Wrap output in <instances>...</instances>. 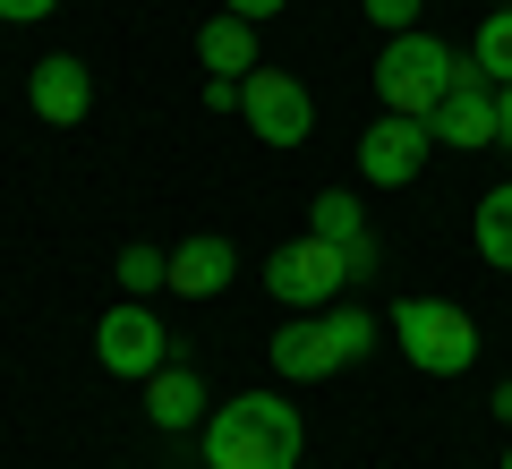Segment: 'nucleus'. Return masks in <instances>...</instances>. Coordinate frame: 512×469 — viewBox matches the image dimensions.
Listing matches in <instances>:
<instances>
[{"mask_svg": "<svg viewBox=\"0 0 512 469\" xmlns=\"http://www.w3.org/2000/svg\"><path fill=\"white\" fill-rule=\"evenodd\" d=\"M495 145L512 154V86H495Z\"/></svg>", "mask_w": 512, "mask_h": 469, "instance_id": "5701e85b", "label": "nucleus"}, {"mask_svg": "<svg viewBox=\"0 0 512 469\" xmlns=\"http://www.w3.org/2000/svg\"><path fill=\"white\" fill-rule=\"evenodd\" d=\"M52 9H60V0H0V18H9V26H35V18H52Z\"/></svg>", "mask_w": 512, "mask_h": 469, "instance_id": "aec40b11", "label": "nucleus"}, {"mask_svg": "<svg viewBox=\"0 0 512 469\" xmlns=\"http://www.w3.org/2000/svg\"><path fill=\"white\" fill-rule=\"evenodd\" d=\"M222 9H231V18H256V26H265L274 9H291V0H222Z\"/></svg>", "mask_w": 512, "mask_h": 469, "instance_id": "4be33fe9", "label": "nucleus"}, {"mask_svg": "<svg viewBox=\"0 0 512 469\" xmlns=\"http://www.w3.org/2000/svg\"><path fill=\"white\" fill-rule=\"evenodd\" d=\"M205 410H214V401H205V376H197V367L163 359V367L146 376V418H154V427H171V435H180V427H205Z\"/></svg>", "mask_w": 512, "mask_h": 469, "instance_id": "ddd939ff", "label": "nucleus"}, {"mask_svg": "<svg viewBox=\"0 0 512 469\" xmlns=\"http://www.w3.org/2000/svg\"><path fill=\"white\" fill-rule=\"evenodd\" d=\"M26 94H35V111L52 128H77L94 111V77H86V60H69V52H52V60H35V77H26Z\"/></svg>", "mask_w": 512, "mask_h": 469, "instance_id": "9b49d317", "label": "nucleus"}, {"mask_svg": "<svg viewBox=\"0 0 512 469\" xmlns=\"http://www.w3.org/2000/svg\"><path fill=\"white\" fill-rule=\"evenodd\" d=\"M427 137L453 145V154H478V145H495V77L478 69L470 52H461V69H453V94L427 111Z\"/></svg>", "mask_w": 512, "mask_h": 469, "instance_id": "423d86ee", "label": "nucleus"}, {"mask_svg": "<svg viewBox=\"0 0 512 469\" xmlns=\"http://www.w3.org/2000/svg\"><path fill=\"white\" fill-rule=\"evenodd\" d=\"M205 469H299V410L282 393H231L222 410H205Z\"/></svg>", "mask_w": 512, "mask_h": 469, "instance_id": "f257e3e1", "label": "nucleus"}, {"mask_svg": "<svg viewBox=\"0 0 512 469\" xmlns=\"http://www.w3.org/2000/svg\"><path fill=\"white\" fill-rule=\"evenodd\" d=\"M325 325H333V342H342V359H367V350H376V316H367V307H333Z\"/></svg>", "mask_w": 512, "mask_h": 469, "instance_id": "a211bd4d", "label": "nucleus"}, {"mask_svg": "<svg viewBox=\"0 0 512 469\" xmlns=\"http://www.w3.org/2000/svg\"><path fill=\"white\" fill-rule=\"evenodd\" d=\"M205 111H239V77H205Z\"/></svg>", "mask_w": 512, "mask_h": 469, "instance_id": "412c9836", "label": "nucleus"}, {"mask_svg": "<svg viewBox=\"0 0 512 469\" xmlns=\"http://www.w3.org/2000/svg\"><path fill=\"white\" fill-rule=\"evenodd\" d=\"M197 60L214 77H248L256 69V18H231V9H214V18L197 26Z\"/></svg>", "mask_w": 512, "mask_h": 469, "instance_id": "4468645a", "label": "nucleus"}, {"mask_svg": "<svg viewBox=\"0 0 512 469\" xmlns=\"http://www.w3.org/2000/svg\"><path fill=\"white\" fill-rule=\"evenodd\" d=\"M359 9L384 26V35H410V26H419V0H359Z\"/></svg>", "mask_w": 512, "mask_h": 469, "instance_id": "6ab92c4d", "label": "nucleus"}, {"mask_svg": "<svg viewBox=\"0 0 512 469\" xmlns=\"http://www.w3.org/2000/svg\"><path fill=\"white\" fill-rule=\"evenodd\" d=\"M231 273H239V248H231L222 231H197V239L171 248V290H180V299H214Z\"/></svg>", "mask_w": 512, "mask_h": 469, "instance_id": "f8f14e48", "label": "nucleus"}, {"mask_svg": "<svg viewBox=\"0 0 512 469\" xmlns=\"http://www.w3.org/2000/svg\"><path fill=\"white\" fill-rule=\"evenodd\" d=\"M427 145H436V137H427V120L384 111L376 128H359V171H367L376 188H410V180L427 171Z\"/></svg>", "mask_w": 512, "mask_h": 469, "instance_id": "6e6552de", "label": "nucleus"}, {"mask_svg": "<svg viewBox=\"0 0 512 469\" xmlns=\"http://www.w3.org/2000/svg\"><path fill=\"white\" fill-rule=\"evenodd\" d=\"M239 111H248V128L265 145H282V154L308 145V128H316V94L299 86L291 69H248L239 77Z\"/></svg>", "mask_w": 512, "mask_h": 469, "instance_id": "20e7f679", "label": "nucleus"}, {"mask_svg": "<svg viewBox=\"0 0 512 469\" xmlns=\"http://www.w3.org/2000/svg\"><path fill=\"white\" fill-rule=\"evenodd\" d=\"M350 282V265H342V248L333 239H291V248H274V265H265V290H274L282 307H325L333 290Z\"/></svg>", "mask_w": 512, "mask_h": 469, "instance_id": "0eeeda50", "label": "nucleus"}, {"mask_svg": "<svg viewBox=\"0 0 512 469\" xmlns=\"http://www.w3.org/2000/svg\"><path fill=\"white\" fill-rule=\"evenodd\" d=\"M308 231L342 248L350 282H367V273H376V231H367V214H359V197H350V188H325V197H308Z\"/></svg>", "mask_w": 512, "mask_h": 469, "instance_id": "1a4fd4ad", "label": "nucleus"}, {"mask_svg": "<svg viewBox=\"0 0 512 469\" xmlns=\"http://www.w3.org/2000/svg\"><path fill=\"white\" fill-rule=\"evenodd\" d=\"M470 231H478V256H487L495 273H512V180H504V188H487V197H478Z\"/></svg>", "mask_w": 512, "mask_h": 469, "instance_id": "2eb2a0df", "label": "nucleus"}, {"mask_svg": "<svg viewBox=\"0 0 512 469\" xmlns=\"http://www.w3.org/2000/svg\"><path fill=\"white\" fill-rule=\"evenodd\" d=\"M94 359H103V376L146 384L154 367L171 359V333L154 325V307H146V299H120V307L103 316V325H94Z\"/></svg>", "mask_w": 512, "mask_h": 469, "instance_id": "39448f33", "label": "nucleus"}, {"mask_svg": "<svg viewBox=\"0 0 512 469\" xmlns=\"http://www.w3.org/2000/svg\"><path fill=\"white\" fill-rule=\"evenodd\" d=\"M120 290L128 299H146V290H171V256H154V248H120Z\"/></svg>", "mask_w": 512, "mask_h": 469, "instance_id": "f3484780", "label": "nucleus"}, {"mask_svg": "<svg viewBox=\"0 0 512 469\" xmlns=\"http://www.w3.org/2000/svg\"><path fill=\"white\" fill-rule=\"evenodd\" d=\"M393 342H402V359L419 376H470L478 367V325L453 299H402L393 307Z\"/></svg>", "mask_w": 512, "mask_h": 469, "instance_id": "7ed1b4c3", "label": "nucleus"}, {"mask_svg": "<svg viewBox=\"0 0 512 469\" xmlns=\"http://www.w3.org/2000/svg\"><path fill=\"white\" fill-rule=\"evenodd\" d=\"M504 9H512V0H504Z\"/></svg>", "mask_w": 512, "mask_h": 469, "instance_id": "a878e982", "label": "nucleus"}, {"mask_svg": "<svg viewBox=\"0 0 512 469\" xmlns=\"http://www.w3.org/2000/svg\"><path fill=\"white\" fill-rule=\"evenodd\" d=\"M453 69H461V52L453 43H436V35H384V52H376V103L384 111H402V120H427V111L453 94Z\"/></svg>", "mask_w": 512, "mask_h": 469, "instance_id": "f03ea898", "label": "nucleus"}, {"mask_svg": "<svg viewBox=\"0 0 512 469\" xmlns=\"http://www.w3.org/2000/svg\"><path fill=\"white\" fill-rule=\"evenodd\" d=\"M504 469H512V452H504Z\"/></svg>", "mask_w": 512, "mask_h": 469, "instance_id": "393cba45", "label": "nucleus"}, {"mask_svg": "<svg viewBox=\"0 0 512 469\" xmlns=\"http://www.w3.org/2000/svg\"><path fill=\"white\" fill-rule=\"evenodd\" d=\"M342 342H333V325L325 316H291V325L274 333V376H291V384H325V376H342Z\"/></svg>", "mask_w": 512, "mask_h": 469, "instance_id": "9d476101", "label": "nucleus"}, {"mask_svg": "<svg viewBox=\"0 0 512 469\" xmlns=\"http://www.w3.org/2000/svg\"><path fill=\"white\" fill-rule=\"evenodd\" d=\"M487 410H495V418L512 427V384H495V401H487Z\"/></svg>", "mask_w": 512, "mask_h": 469, "instance_id": "b1692460", "label": "nucleus"}, {"mask_svg": "<svg viewBox=\"0 0 512 469\" xmlns=\"http://www.w3.org/2000/svg\"><path fill=\"white\" fill-rule=\"evenodd\" d=\"M470 60L495 77V86H512V9H487V18H478V43H470Z\"/></svg>", "mask_w": 512, "mask_h": 469, "instance_id": "dca6fc26", "label": "nucleus"}]
</instances>
